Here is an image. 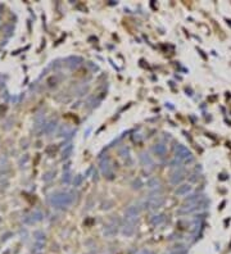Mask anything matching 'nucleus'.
<instances>
[{
    "instance_id": "1",
    "label": "nucleus",
    "mask_w": 231,
    "mask_h": 254,
    "mask_svg": "<svg viewBox=\"0 0 231 254\" xmlns=\"http://www.w3.org/2000/svg\"><path fill=\"white\" fill-rule=\"evenodd\" d=\"M190 190V186L189 185H185L184 186V188H181V189H178L177 191H176V194H180V195H181V194H185V193H187V191H189Z\"/></svg>"
},
{
    "instance_id": "2",
    "label": "nucleus",
    "mask_w": 231,
    "mask_h": 254,
    "mask_svg": "<svg viewBox=\"0 0 231 254\" xmlns=\"http://www.w3.org/2000/svg\"><path fill=\"white\" fill-rule=\"evenodd\" d=\"M140 254H153V253H152L150 250H143Z\"/></svg>"
}]
</instances>
